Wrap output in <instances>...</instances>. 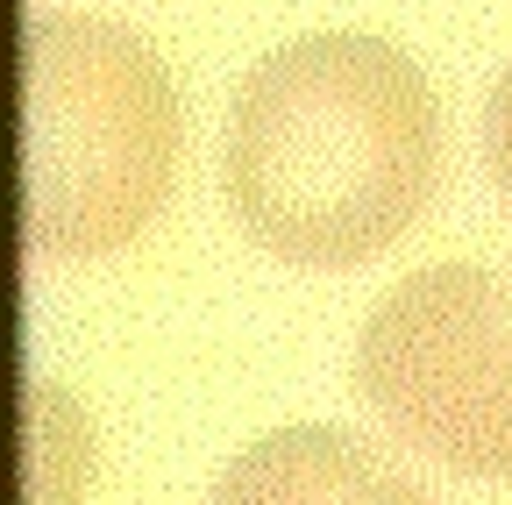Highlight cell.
I'll return each mask as SVG.
<instances>
[{"mask_svg":"<svg viewBox=\"0 0 512 505\" xmlns=\"http://www.w3.org/2000/svg\"><path fill=\"white\" fill-rule=\"evenodd\" d=\"M441 171L434 86L392 36L313 29L235 86L221 185L242 235L299 271H356L392 249Z\"/></svg>","mask_w":512,"mask_h":505,"instance_id":"cell-1","label":"cell"},{"mask_svg":"<svg viewBox=\"0 0 512 505\" xmlns=\"http://www.w3.org/2000/svg\"><path fill=\"white\" fill-rule=\"evenodd\" d=\"M171 65L100 15H29L15 43V228L50 264L128 249L178 185Z\"/></svg>","mask_w":512,"mask_h":505,"instance_id":"cell-2","label":"cell"},{"mask_svg":"<svg viewBox=\"0 0 512 505\" xmlns=\"http://www.w3.org/2000/svg\"><path fill=\"white\" fill-rule=\"evenodd\" d=\"M356 392L456 477H512V278L427 264L370 306Z\"/></svg>","mask_w":512,"mask_h":505,"instance_id":"cell-3","label":"cell"},{"mask_svg":"<svg viewBox=\"0 0 512 505\" xmlns=\"http://www.w3.org/2000/svg\"><path fill=\"white\" fill-rule=\"evenodd\" d=\"M207 505H434V498L349 427L292 420L235 449Z\"/></svg>","mask_w":512,"mask_h":505,"instance_id":"cell-4","label":"cell"},{"mask_svg":"<svg viewBox=\"0 0 512 505\" xmlns=\"http://www.w3.org/2000/svg\"><path fill=\"white\" fill-rule=\"evenodd\" d=\"M484 157H491V178H498L505 214H512V65L498 72V86L484 100Z\"/></svg>","mask_w":512,"mask_h":505,"instance_id":"cell-5","label":"cell"}]
</instances>
